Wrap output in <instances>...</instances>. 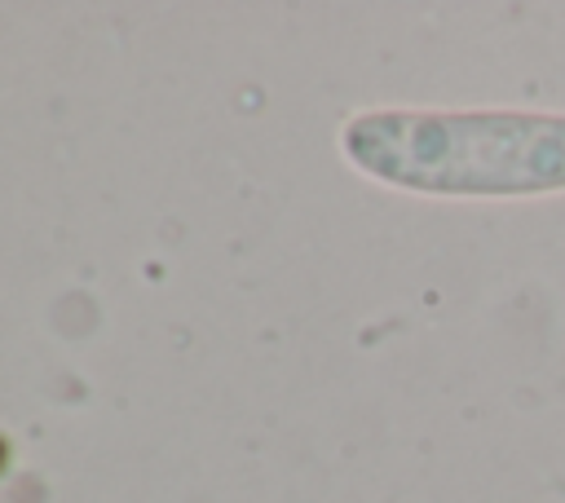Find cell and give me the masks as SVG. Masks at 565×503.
<instances>
[{"label":"cell","mask_w":565,"mask_h":503,"mask_svg":"<svg viewBox=\"0 0 565 503\" xmlns=\"http://www.w3.org/2000/svg\"><path fill=\"white\" fill-rule=\"evenodd\" d=\"M344 154L402 190L424 194H543L565 190L561 115H419L375 110L344 128Z\"/></svg>","instance_id":"6da1fadb"}]
</instances>
